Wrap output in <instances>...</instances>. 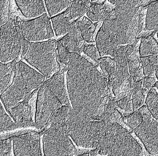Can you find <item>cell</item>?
<instances>
[{"mask_svg": "<svg viewBox=\"0 0 158 156\" xmlns=\"http://www.w3.org/2000/svg\"><path fill=\"white\" fill-rule=\"evenodd\" d=\"M99 65L102 70V73L108 78V81L112 82L116 73L115 60L109 57H101Z\"/></svg>", "mask_w": 158, "mask_h": 156, "instance_id": "cell-25", "label": "cell"}, {"mask_svg": "<svg viewBox=\"0 0 158 156\" xmlns=\"http://www.w3.org/2000/svg\"><path fill=\"white\" fill-rule=\"evenodd\" d=\"M156 79L154 78L146 76V77H144L143 79V83H149L152 84L154 86V84L156 82Z\"/></svg>", "mask_w": 158, "mask_h": 156, "instance_id": "cell-44", "label": "cell"}, {"mask_svg": "<svg viewBox=\"0 0 158 156\" xmlns=\"http://www.w3.org/2000/svg\"><path fill=\"white\" fill-rule=\"evenodd\" d=\"M67 70L68 67L60 69L45 83L62 105L70 106L69 96L64 83V73Z\"/></svg>", "mask_w": 158, "mask_h": 156, "instance_id": "cell-14", "label": "cell"}, {"mask_svg": "<svg viewBox=\"0 0 158 156\" xmlns=\"http://www.w3.org/2000/svg\"><path fill=\"white\" fill-rule=\"evenodd\" d=\"M146 103L148 110L156 120L158 118V94L155 89L152 88L148 92Z\"/></svg>", "mask_w": 158, "mask_h": 156, "instance_id": "cell-26", "label": "cell"}, {"mask_svg": "<svg viewBox=\"0 0 158 156\" xmlns=\"http://www.w3.org/2000/svg\"><path fill=\"white\" fill-rule=\"evenodd\" d=\"M143 79L135 82L132 90V95H134L141 90L143 86Z\"/></svg>", "mask_w": 158, "mask_h": 156, "instance_id": "cell-41", "label": "cell"}, {"mask_svg": "<svg viewBox=\"0 0 158 156\" xmlns=\"http://www.w3.org/2000/svg\"><path fill=\"white\" fill-rule=\"evenodd\" d=\"M142 122L135 129L136 135L143 143L150 155L157 156L158 153V121L152 115L143 117Z\"/></svg>", "mask_w": 158, "mask_h": 156, "instance_id": "cell-11", "label": "cell"}, {"mask_svg": "<svg viewBox=\"0 0 158 156\" xmlns=\"http://www.w3.org/2000/svg\"><path fill=\"white\" fill-rule=\"evenodd\" d=\"M124 111L128 113H133L134 112L133 109V104H132V102L131 100L129 101Z\"/></svg>", "mask_w": 158, "mask_h": 156, "instance_id": "cell-45", "label": "cell"}, {"mask_svg": "<svg viewBox=\"0 0 158 156\" xmlns=\"http://www.w3.org/2000/svg\"><path fill=\"white\" fill-rule=\"evenodd\" d=\"M76 156H89V153L88 152H85V153H83V154H80V155H77Z\"/></svg>", "mask_w": 158, "mask_h": 156, "instance_id": "cell-51", "label": "cell"}, {"mask_svg": "<svg viewBox=\"0 0 158 156\" xmlns=\"http://www.w3.org/2000/svg\"><path fill=\"white\" fill-rule=\"evenodd\" d=\"M127 80H128V82H129L130 89L132 90L133 87H134V84H135V82H134V80H133V78H132V76H130L128 78Z\"/></svg>", "mask_w": 158, "mask_h": 156, "instance_id": "cell-47", "label": "cell"}, {"mask_svg": "<svg viewBox=\"0 0 158 156\" xmlns=\"http://www.w3.org/2000/svg\"><path fill=\"white\" fill-rule=\"evenodd\" d=\"M126 120L125 123L131 130H134L143 121L141 115L138 111L137 110L129 114L126 119L124 121V122Z\"/></svg>", "mask_w": 158, "mask_h": 156, "instance_id": "cell-31", "label": "cell"}, {"mask_svg": "<svg viewBox=\"0 0 158 156\" xmlns=\"http://www.w3.org/2000/svg\"><path fill=\"white\" fill-rule=\"evenodd\" d=\"M140 91H141V93H142V95L144 96H145L148 94V90H147V89L142 88L141 90H140Z\"/></svg>", "mask_w": 158, "mask_h": 156, "instance_id": "cell-49", "label": "cell"}, {"mask_svg": "<svg viewBox=\"0 0 158 156\" xmlns=\"http://www.w3.org/2000/svg\"><path fill=\"white\" fill-rule=\"evenodd\" d=\"M132 90H130V91H127V92H122V93H119V94L117 95V96H116V97H115L116 101L131 94V93H132Z\"/></svg>", "mask_w": 158, "mask_h": 156, "instance_id": "cell-43", "label": "cell"}, {"mask_svg": "<svg viewBox=\"0 0 158 156\" xmlns=\"http://www.w3.org/2000/svg\"></svg>", "mask_w": 158, "mask_h": 156, "instance_id": "cell-54", "label": "cell"}, {"mask_svg": "<svg viewBox=\"0 0 158 156\" xmlns=\"http://www.w3.org/2000/svg\"><path fill=\"white\" fill-rule=\"evenodd\" d=\"M82 51L85 54L90 57L95 62L99 64V60L101 58L98 49L94 45H84Z\"/></svg>", "mask_w": 158, "mask_h": 156, "instance_id": "cell-32", "label": "cell"}, {"mask_svg": "<svg viewBox=\"0 0 158 156\" xmlns=\"http://www.w3.org/2000/svg\"><path fill=\"white\" fill-rule=\"evenodd\" d=\"M56 56L60 69L68 67L71 61V53L58 41L56 42Z\"/></svg>", "mask_w": 158, "mask_h": 156, "instance_id": "cell-29", "label": "cell"}, {"mask_svg": "<svg viewBox=\"0 0 158 156\" xmlns=\"http://www.w3.org/2000/svg\"><path fill=\"white\" fill-rule=\"evenodd\" d=\"M157 32H158V29L152 31L150 35L151 37H152V38H155V36H156V38H157Z\"/></svg>", "mask_w": 158, "mask_h": 156, "instance_id": "cell-50", "label": "cell"}, {"mask_svg": "<svg viewBox=\"0 0 158 156\" xmlns=\"http://www.w3.org/2000/svg\"><path fill=\"white\" fill-rule=\"evenodd\" d=\"M12 83L0 95L6 110L25 99L45 81V76L22 61L16 63Z\"/></svg>", "mask_w": 158, "mask_h": 156, "instance_id": "cell-4", "label": "cell"}, {"mask_svg": "<svg viewBox=\"0 0 158 156\" xmlns=\"http://www.w3.org/2000/svg\"><path fill=\"white\" fill-rule=\"evenodd\" d=\"M149 60V64L153 66H158V56L149 55L148 56Z\"/></svg>", "mask_w": 158, "mask_h": 156, "instance_id": "cell-42", "label": "cell"}, {"mask_svg": "<svg viewBox=\"0 0 158 156\" xmlns=\"http://www.w3.org/2000/svg\"><path fill=\"white\" fill-rule=\"evenodd\" d=\"M98 140V154L107 156H143V148L131 133L116 122L105 123Z\"/></svg>", "mask_w": 158, "mask_h": 156, "instance_id": "cell-3", "label": "cell"}, {"mask_svg": "<svg viewBox=\"0 0 158 156\" xmlns=\"http://www.w3.org/2000/svg\"><path fill=\"white\" fill-rule=\"evenodd\" d=\"M98 150L97 149L90 150V156H98Z\"/></svg>", "mask_w": 158, "mask_h": 156, "instance_id": "cell-48", "label": "cell"}, {"mask_svg": "<svg viewBox=\"0 0 158 156\" xmlns=\"http://www.w3.org/2000/svg\"><path fill=\"white\" fill-rule=\"evenodd\" d=\"M142 68L144 76L152 77L154 76L156 71L158 70V66L152 65L148 63L145 66H143Z\"/></svg>", "mask_w": 158, "mask_h": 156, "instance_id": "cell-36", "label": "cell"}, {"mask_svg": "<svg viewBox=\"0 0 158 156\" xmlns=\"http://www.w3.org/2000/svg\"><path fill=\"white\" fill-rule=\"evenodd\" d=\"M62 106L44 82L39 90L36 103L35 127L40 133L44 132L52 114Z\"/></svg>", "mask_w": 158, "mask_h": 156, "instance_id": "cell-9", "label": "cell"}, {"mask_svg": "<svg viewBox=\"0 0 158 156\" xmlns=\"http://www.w3.org/2000/svg\"><path fill=\"white\" fill-rule=\"evenodd\" d=\"M114 59L116 62V70L114 79L112 82L113 93L130 76L128 73V65L125 54L124 46H120Z\"/></svg>", "mask_w": 158, "mask_h": 156, "instance_id": "cell-16", "label": "cell"}, {"mask_svg": "<svg viewBox=\"0 0 158 156\" xmlns=\"http://www.w3.org/2000/svg\"><path fill=\"white\" fill-rule=\"evenodd\" d=\"M58 42L70 53L82 52L85 41L80 34L77 19L72 22L69 32Z\"/></svg>", "mask_w": 158, "mask_h": 156, "instance_id": "cell-15", "label": "cell"}, {"mask_svg": "<svg viewBox=\"0 0 158 156\" xmlns=\"http://www.w3.org/2000/svg\"><path fill=\"white\" fill-rule=\"evenodd\" d=\"M17 126L6 113L0 102V133L17 129Z\"/></svg>", "mask_w": 158, "mask_h": 156, "instance_id": "cell-28", "label": "cell"}, {"mask_svg": "<svg viewBox=\"0 0 158 156\" xmlns=\"http://www.w3.org/2000/svg\"><path fill=\"white\" fill-rule=\"evenodd\" d=\"M138 51L134 49L130 54L125 55L128 65L129 73L133 76L140 66V62L137 55Z\"/></svg>", "mask_w": 158, "mask_h": 156, "instance_id": "cell-30", "label": "cell"}, {"mask_svg": "<svg viewBox=\"0 0 158 156\" xmlns=\"http://www.w3.org/2000/svg\"><path fill=\"white\" fill-rule=\"evenodd\" d=\"M10 138L15 156H42L39 132L30 130Z\"/></svg>", "mask_w": 158, "mask_h": 156, "instance_id": "cell-12", "label": "cell"}, {"mask_svg": "<svg viewBox=\"0 0 158 156\" xmlns=\"http://www.w3.org/2000/svg\"><path fill=\"white\" fill-rule=\"evenodd\" d=\"M32 93L25 99L7 110L18 128L35 127V122L32 118V107L29 104V101L34 96Z\"/></svg>", "mask_w": 158, "mask_h": 156, "instance_id": "cell-13", "label": "cell"}, {"mask_svg": "<svg viewBox=\"0 0 158 156\" xmlns=\"http://www.w3.org/2000/svg\"><path fill=\"white\" fill-rule=\"evenodd\" d=\"M91 5L90 1H73L70 6L72 20L81 18L88 11Z\"/></svg>", "mask_w": 158, "mask_h": 156, "instance_id": "cell-24", "label": "cell"}, {"mask_svg": "<svg viewBox=\"0 0 158 156\" xmlns=\"http://www.w3.org/2000/svg\"><path fill=\"white\" fill-rule=\"evenodd\" d=\"M16 60L8 63L0 62V93L1 94L7 88L10 83Z\"/></svg>", "mask_w": 158, "mask_h": 156, "instance_id": "cell-22", "label": "cell"}, {"mask_svg": "<svg viewBox=\"0 0 158 156\" xmlns=\"http://www.w3.org/2000/svg\"><path fill=\"white\" fill-rule=\"evenodd\" d=\"M21 30L24 39L38 41L54 37L49 17L46 13L29 21L21 20Z\"/></svg>", "mask_w": 158, "mask_h": 156, "instance_id": "cell-10", "label": "cell"}, {"mask_svg": "<svg viewBox=\"0 0 158 156\" xmlns=\"http://www.w3.org/2000/svg\"><path fill=\"white\" fill-rule=\"evenodd\" d=\"M132 99H131L133 104V109L134 111H135L139 107H141L144 102V97L141 93V91H139L136 94L132 95Z\"/></svg>", "mask_w": 158, "mask_h": 156, "instance_id": "cell-34", "label": "cell"}, {"mask_svg": "<svg viewBox=\"0 0 158 156\" xmlns=\"http://www.w3.org/2000/svg\"><path fill=\"white\" fill-rule=\"evenodd\" d=\"M142 66H145L149 63V60L148 56H140L139 57Z\"/></svg>", "mask_w": 158, "mask_h": 156, "instance_id": "cell-46", "label": "cell"}, {"mask_svg": "<svg viewBox=\"0 0 158 156\" xmlns=\"http://www.w3.org/2000/svg\"><path fill=\"white\" fill-rule=\"evenodd\" d=\"M113 114L115 117V122L116 123L126 129L127 130L130 132V131H132L130 129V128L125 123L122 117V114L120 113V112L118 110L116 109H115L114 110Z\"/></svg>", "mask_w": 158, "mask_h": 156, "instance_id": "cell-35", "label": "cell"}, {"mask_svg": "<svg viewBox=\"0 0 158 156\" xmlns=\"http://www.w3.org/2000/svg\"><path fill=\"white\" fill-rule=\"evenodd\" d=\"M139 50L140 56H158L157 41L150 35L143 36L141 37V42Z\"/></svg>", "mask_w": 158, "mask_h": 156, "instance_id": "cell-21", "label": "cell"}, {"mask_svg": "<svg viewBox=\"0 0 158 156\" xmlns=\"http://www.w3.org/2000/svg\"><path fill=\"white\" fill-rule=\"evenodd\" d=\"M64 125L69 135L78 146L98 149V140L105 130L106 123L80 114L73 108Z\"/></svg>", "mask_w": 158, "mask_h": 156, "instance_id": "cell-5", "label": "cell"}, {"mask_svg": "<svg viewBox=\"0 0 158 156\" xmlns=\"http://www.w3.org/2000/svg\"><path fill=\"white\" fill-rule=\"evenodd\" d=\"M131 90H132L130 89L129 82H128L127 79L123 83V84L121 85L119 88L114 93V96H116L119 93L127 92V91H130Z\"/></svg>", "mask_w": 158, "mask_h": 156, "instance_id": "cell-38", "label": "cell"}, {"mask_svg": "<svg viewBox=\"0 0 158 156\" xmlns=\"http://www.w3.org/2000/svg\"><path fill=\"white\" fill-rule=\"evenodd\" d=\"M55 40L43 42H31L25 60L47 78L60 70L56 56Z\"/></svg>", "mask_w": 158, "mask_h": 156, "instance_id": "cell-6", "label": "cell"}, {"mask_svg": "<svg viewBox=\"0 0 158 156\" xmlns=\"http://www.w3.org/2000/svg\"><path fill=\"white\" fill-rule=\"evenodd\" d=\"M144 74H143V68L142 66H139V68L135 72L134 74L132 76V78L134 82H136L137 81L143 79L144 78Z\"/></svg>", "mask_w": 158, "mask_h": 156, "instance_id": "cell-39", "label": "cell"}, {"mask_svg": "<svg viewBox=\"0 0 158 156\" xmlns=\"http://www.w3.org/2000/svg\"><path fill=\"white\" fill-rule=\"evenodd\" d=\"M52 26L57 36L64 35L71 29L72 23L70 14V7L64 12L51 18Z\"/></svg>", "mask_w": 158, "mask_h": 156, "instance_id": "cell-18", "label": "cell"}, {"mask_svg": "<svg viewBox=\"0 0 158 156\" xmlns=\"http://www.w3.org/2000/svg\"><path fill=\"white\" fill-rule=\"evenodd\" d=\"M155 75H156V78H158V70H157L155 73Z\"/></svg>", "mask_w": 158, "mask_h": 156, "instance_id": "cell-53", "label": "cell"}, {"mask_svg": "<svg viewBox=\"0 0 158 156\" xmlns=\"http://www.w3.org/2000/svg\"><path fill=\"white\" fill-rule=\"evenodd\" d=\"M132 93L127 97L116 101V106L120 108L121 110H124L129 101L131 100Z\"/></svg>", "mask_w": 158, "mask_h": 156, "instance_id": "cell-37", "label": "cell"}, {"mask_svg": "<svg viewBox=\"0 0 158 156\" xmlns=\"http://www.w3.org/2000/svg\"><path fill=\"white\" fill-rule=\"evenodd\" d=\"M80 30V34L85 41L90 43L95 42L94 35L96 29L98 26V23L94 24L90 19L84 16L82 20H79V18L77 19Z\"/></svg>", "mask_w": 158, "mask_h": 156, "instance_id": "cell-19", "label": "cell"}, {"mask_svg": "<svg viewBox=\"0 0 158 156\" xmlns=\"http://www.w3.org/2000/svg\"><path fill=\"white\" fill-rule=\"evenodd\" d=\"M154 86L155 87L157 88H158V81H156L155 82V84H154Z\"/></svg>", "mask_w": 158, "mask_h": 156, "instance_id": "cell-52", "label": "cell"}, {"mask_svg": "<svg viewBox=\"0 0 158 156\" xmlns=\"http://www.w3.org/2000/svg\"><path fill=\"white\" fill-rule=\"evenodd\" d=\"M90 2L91 5L87 12V15L92 22L98 23L103 17L106 7V1H91Z\"/></svg>", "mask_w": 158, "mask_h": 156, "instance_id": "cell-23", "label": "cell"}, {"mask_svg": "<svg viewBox=\"0 0 158 156\" xmlns=\"http://www.w3.org/2000/svg\"><path fill=\"white\" fill-rule=\"evenodd\" d=\"M67 70V88L73 109L92 118L108 101V78L77 53H71Z\"/></svg>", "mask_w": 158, "mask_h": 156, "instance_id": "cell-1", "label": "cell"}, {"mask_svg": "<svg viewBox=\"0 0 158 156\" xmlns=\"http://www.w3.org/2000/svg\"><path fill=\"white\" fill-rule=\"evenodd\" d=\"M109 1L116 6L103 20L96 41L101 57L110 55L114 58L121 45L134 44L145 1Z\"/></svg>", "mask_w": 158, "mask_h": 156, "instance_id": "cell-2", "label": "cell"}, {"mask_svg": "<svg viewBox=\"0 0 158 156\" xmlns=\"http://www.w3.org/2000/svg\"><path fill=\"white\" fill-rule=\"evenodd\" d=\"M19 18H11L0 27V62L5 63L18 57L21 50L23 37Z\"/></svg>", "mask_w": 158, "mask_h": 156, "instance_id": "cell-8", "label": "cell"}, {"mask_svg": "<svg viewBox=\"0 0 158 156\" xmlns=\"http://www.w3.org/2000/svg\"><path fill=\"white\" fill-rule=\"evenodd\" d=\"M44 131V156H74L77 150L69 137L64 124H50Z\"/></svg>", "mask_w": 158, "mask_h": 156, "instance_id": "cell-7", "label": "cell"}, {"mask_svg": "<svg viewBox=\"0 0 158 156\" xmlns=\"http://www.w3.org/2000/svg\"><path fill=\"white\" fill-rule=\"evenodd\" d=\"M11 139H0V156H10Z\"/></svg>", "mask_w": 158, "mask_h": 156, "instance_id": "cell-33", "label": "cell"}, {"mask_svg": "<svg viewBox=\"0 0 158 156\" xmlns=\"http://www.w3.org/2000/svg\"><path fill=\"white\" fill-rule=\"evenodd\" d=\"M73 1H45L46 6L50 16H52L65 8L70 7Z\"/></svg>", "mask_w": 158, "mask_h": 156, "instance_id": "cell-27", "label": "cell"}, {"mask_svg": "<svg viewBox=\"0 0 158 156\" xmlns=\"http://www.w3.org/2000/svg\"><path fill=\"white\" fill-rule=\"evenodd\" d=\"M30 42L28 41L23 39V43H22V49L23 50L22 51V57H24L28 52L29 50V46H30Z\"/></svg>", "mask_w": 158, "mask_h": 156, "instance_id": "cell-40", "label": "cell"}, {"mask_svg": "<svg viewBox=\"0 0 158 156\" xmlns=\"http://www.w3.org/2000/svg\"><path fill=\"white\" fill-rule=\"evenodd\" d=\"M15 3L22 14L27 18H35L46 13L42 1L16 0Z\"/></svg>", "mask_w": 158, "mask_h": 156, "instance_id": "cell-17", "label": "cell"}, {"mask_svg": "<svg viewBox=\"0 0 158 156\" xmlns=\"http://www.w3.org/2000/svg\"><path fill=\"white\" fill-rule=\"evenodd\" d=\"M158 2L152 1L148 6L144 31L152 32L158 29Z\"/></svg>", "mask_w": 158, "mask_h": 156, "instance_id": "cell-20", "label": "cell"}]
</instances>
